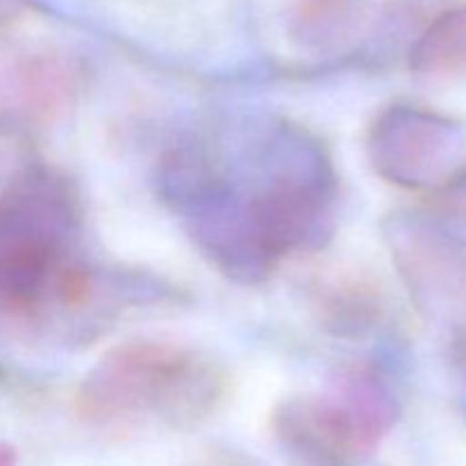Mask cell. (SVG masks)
I'll return each mask as SVG.
<instances>
[{"instance_id":"cell-7","label":"cell","mask_w":466,"mask_h":466,"mask_svg":"<svg viewBox=\"0 0 466 466\" xmlns=\"http://www.w3.org/2000/svg\"><path fill=\"white\" fill-rule=\"evenodd\" d=\"M305 300L323 330L364 337L382 314L380 291L369 278L344 268H321L305 282Z\"/></svg>"},{"instance_id":"cell-10","label":"cell","mask_w":466,"mask_h":466,"mask_svg":"<svg viewBox=\"0 0 466 466\" xmlns=\"http://www.w3.org/2000/svg\"><path fill=\"white\" fill-rule=\"evenodd\" d=\"M437 205H440L441 217L449 218L451 223H458L466 230V167L449 185L441 187Z\"/></svg>"},{"instance_id":"cell-9","label":"cell","mask_w":466,"mask_h":466,"mask_svg":"<svg viewBox=\"0 0 466 466\" xmlns=\"http://www.w3.org/2000/svg\"><path fill=\"white\" fill-rule=\"evenodd\" d=\"M360 0H287L289 35L308 48L339 41L353 27Z\"/></svg>"},{"instance_id":"cell-2","label":"cell","mask_w":466,"mask_h":466,"mask_svg":"<svg viewBox=\"0 0 466 466\" xmlns=\"http://www.w3.org/2000/svg\"><path fill=\"white\" fill-rule=\"evenodd\" d=\"M226 394L221 369L191 350L162 341H126L96 362L76 394V410L91 423H116L157 412L194 423Z\"/></svg>"},{"instance_id":"cell-5","label":"cell","mask_w":466,"mask_h":466,"mask_svg":"<svg viewBox=\"0 0 466 466\" xmlns=\"http://www.w3.org/2000/svg\"><path fill=\"white\" fill-rule=\"evenodd\" d=\"M390 239L396 264L423 308L462 294L466 255L449 232L421 218H394Z\"/></svg>"},{"instance_id":"cell-11","label":"cell","mask_w":466,"mask_h":466,"mask_svg":"<svg viewBox=\"0 0 466 466\" xmlns=\"http://www.w3.org/2000/svg\"><path fill=\"white\" fill-rule=\"evenodd\" d=\"M451 353H453L455 364L466 371V314L460 319V323L453 330V337H451Z\"/></svg>"},{"instance_id":"cell-6","label":"cell","mask_w":466,"mask_h":466,"mask_svg":"<svg viewBox=\"0 0 466 466\" xmlns=\"http://www.w3.org/2000/svg\"><path fill=\"white\" fill-rule=\"evenodd\" d=\"M82 86V66L66 53H32L18 59L9 71V112L25 126H48L62 116Z\"/></svg>"},{"instance_id":"cell-1","label":"cell","mask_w":466,"mask_h":466,"mask_svg":"<svg viewBox=\"0 0 466 466\" xmlns=\"http://www.w3.org/2000/svg\"><path fill=\"white\" fill-rule=\"evenodd\" d=\"M76 212L62 182L36 177L0 209V305L35 314L50 300L62 309L89 303L94 278L71 255Z\"/></svg>"},{"instance_id":"cell-12","label":"cell","mask_w":466,"mask_h":466,"mask_svg":"<svg viewBox=\"0 0 466 466\" xmlns=\"http://www.w3.org/2000/svg\"><path fill=\"white\" fill-rule=\"evenodd\" d=\"M14 464V453L9 449L0 446V466H12Z\"/></svg>"},{"instance_id":"cell-3","label":"cell","mask_w":466,"mask_h":466,"mask_svg":"<svg viewBox=\"0 0 466 466\" xmlns=\"http://www.w3.org/2000/svg\"><path fill=\"white\" fill-rule=\"evenodd\" d=\"M399 419V405L371 371L344 373L330 396L289 399L273 414V431L308 466H350L371 453Z\"/></svg>"},{"instance_id":"cell-4","label":"cell","mask_w":466,"mask_h":466,"mask_svg":"<svg viewBox=\"0 0 466 466\" xmlns=\"http://www.w3.org/2000/svg\"><path fill=\"white\" fill-rule=\"evenodd\" d=\"M373 171L408 189H437L464 168L466 137L460 123L414 105H394L367 139Z\"/></svg>"},{"instance_id":"cell-8","label":"cell","mask_w":466,"mask_h":466,"mask_svg":"<svg viewBox=\"0 0 466 466\" xmlns=\"http://www.w3.org/2000/svg\"><path fill=\"white\" fill-rule=\"evenodd\" d=\"M410 66L435 80L466 77V5L440 14L414 41Z\"/></svg>"}]
</instances>
